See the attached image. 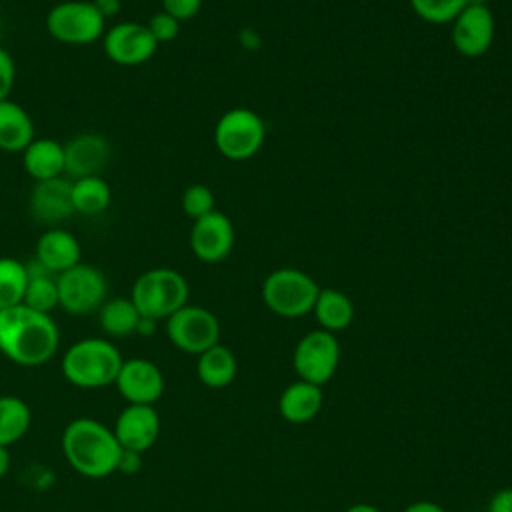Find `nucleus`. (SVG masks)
<instances>
[{"mask_svg": "<svg viewBox=\"0 0 512 512\" xmlns=\"http://www.w3.org/2000/svg\"><path fill=\"white\" fill-rule=\"evenodd\" d=\"M60 344V332L50 314L24 304L0 310V352L20 366L48 362Z\"/></svg>", "mask_w": 512, "mask_h": 512, "instance_id": "nucleus-1", "label": "nucleus"}, {"mask_svg": "<svg viewBox=\"0 0 512 512\" xmlns=\"http://www.w3.org/2000/svg\"><path fill=\"white\" fill-rule=\"evenodd\" d=\"M62 454L72 470L86 478H106L118 472L122 446L112 428L80 416L68 422L62 432Z\"/></svg>", "mask_w": 512, "mask_h": 512, "instance_id": "nucleus-2", "label": "nucleus"}, {"mask_svg": "<svg viewBox=\"0 0 512 512\" xmlns=\"http://www.w3.org/2000/svg\"><path fill=\"white\" fill-rule=\"evenodd\" d=\"M124 358L108 338H82L70 344L62 358L64 378L84 390L106 388L114 384Z\"/></svg>", "mask_w": 512, "mask_h": 512, "instance_id": "nucleus-3", "label": "nucleus"}, {"mask_svg": "<svg viewBox=\"0 0 512 512\" xmlns=\"http://www.w3.org/2000/svg\"><path fill=\"white\" fill-rule=\"evenodd\" d=\"M188 294V282L178 270L150 268L134 280L130 300L140 316L166 320L178 308L188 304Z\"/></svg>", "mask_w": 512, "mask_h": 512, "instance_id": "nucleus-4", "label": "nucleus"}, {"mask_svg": "<svg viewBox=\"0 0 512 512\" xmlns=\"http://www.w3.org/2000/svg\"><path fill=\"white\" fill-rule=\"evenodd\" d=\"M320 286L296 268H278L262 284V300L276 316L300 318L312 312Z\"/></svg>", "mask_w": 512, "mask_h": 512, "instance_id": "nucleus-5", "label": "nucleus"}, {"mask_svg": "<svg viewBox=\"0 0 512 512\" xmlns=\"http://www.w3.org/2000/svg\"><path fill=\"white\" fill-rule=\"evenodd\" d=\"M106 20L92 0H64L46 14L48 34L70 46H86L104 36Z\"/></svg>", "mask_w": 512, "mask_h": 512, "instance_id": "nucleus-6", "label": "nucleus"}, {"mask_svg": "<svg viewBox=\"0 0 512 512\" xmlns=\"http://www.w3.org/2000/svg\"><path fill=\"white\" fill-rule=\"evenodd\" d=\"M264 120L248 108H232L224 112L214 128V144L228 160H248L264 144Z\"/></svg>", "mask_w": 512, "mask_h": 512, "instance_id": "nucleus-7", "label": "nucleus"}, {"mask_svg": "<svg viewBox=\"0 0 512 512\" xmlns=\"http://www.w3.org/2000/svg\"><path fill=\"white\" fill-rule=\"evenodd\" d=\"M58 306L72 316L98 312L108 298V280L96 266L78 262L56 276Z\"/></svg>", "mask_w": 512, "mask_h": 512, "instance_id": "nucleus-8", "label": "nucleus"}, {"mask_svg": "<svg viewBox=\"0 0 512 512\" xmlns=\"http://www.w3.org/2000/svg\"><path fill=\"white\" fill-rule=\"evenodd\" d=\"M340 364V342L328 330H312L304 334L292 354V366L298 380L324 386L332 380Z\"/></svg>", "mask_w": 512, "mask_h": 512, "instance_id": "nucleus-9", "label": "nucleus"}, {"mask_svg": "<svg viewBox=\"0 0 512 512\" xmlns=\"http://www.w3.org/2000/svg\"><path fill=\"white\" fill-rule=\"evenodd\" d=\"M168 340L186 354H202L220 340L218 318L202 306L184 304L166 318Z\"/></svg>", "mask_w": 512, "mask_h": 512, "instance_id": "nucleus-10", "label": "nucleus"}, {"mask_svg": "<svg viewBox=\"0 0 512 512\" xmlns=\"http://www.w3.org/2000/svg\"><path fill=\"white\" fill-rule=\"evenodd\" d=\"M102 48L106 58L118 66H140L156 54L158 42L144 22L128 20L104 32Z\"/></svg>", "mask_w": 512, "mask_h": 512, "instance_id": "nucleus-11", "label": "nucleus"}, {"mask_svg": "<svg viewBox=\"0 0 512 512\" xmlns=\"http://www.w3.org/2000/svg\"><path fill=\"white\" fill-rule=\"evenodd\" d=\"M114 386L126 404L154 406L164 394V374L148 358H128L122 362Z\"/></svg>", "mask_w": 512, "mask_h": 512, "instance_id": "nucleus-12", "label": "nucleus"}, {"mask_svg": "<svg viewBox=\"0 0 512 512\" xmlns=\"http://www.w3.org/2000/svg\"><path fill=\"white\" fill-rule=\"evenodd\" d=\"M122 450L144 454L160 436V416L150 404H126L112 428Z\"/></svg>", "mask_w": 512, "mask_h": 512, "instance_id": "nucleus-13", "label": "nucleus"}, {"mask_svg": "<svg viewBox=\"0 0 512 512\" xmlns=\"http://www.w3.org/2000/svg\"><path fill=\"white\" fill-rule=\"evenodd\" d=\"M494 40V16L486 4H468L452 20V44L466 58L482 56Z\"/></svg>", "mask_w": 512, "mask_h": 512, "instance_id": "nucleus-14", "label": "nucleus"}, {"mask_svg": "<svg viewBox=\"0 0 512 512\" xmlns=\"http://www.w3.org/2000/svg\"><path fill=\"white\" fill-rule=\"evenodd\" d=\"M190 248L202 262L214 264L224 260L234 248V226L230 218L220 210H212L210 214L192 220Z\"/></svg>", "mask_w": 512, "mask_h": 512, "instance_id": "nucleus-15", "label": "nucleus"}, {"mask_svg": "<svg viewBox=\"0 0 512 512\" xmlns=\"http://www.w3.org/2000/svg\"><path fill=\"white\" fill-rule=\"evenodd\" d=\"M28 212L36 222L48 228H56L60 222L68 220L76 214L72 202V180L58 176L34 182L28 196Z\"/></svg>", "mask_w": 512, "mask_h": 512, "instance_id": "nucleus-16", "label": "nucleus"}, {"mask_svg": "<svg viewBox=\"0 0 512 512\" xmlns=\"http://www.w3.org/2000/svg\"><path fill=\"white\" fill-rule=\"evenodd\" d=\"M112 154L110 142L96 132H82L64 144V174L76 178L100 176Z\"/></svg>", "mask_w": 512, "mask_h": 512, "instance_id": "nucleus-17", "label": "nucleus"}, {"mask_svg": "<svg viewBox=\"0 0 512 512\" xmlns=\"http://www.w3.org/2000/svg\"><path fill=\"white\" fill-rule=\"evenodd\" d=\"M34 258L48 268L52 274H60L72 266H76L78 262H82V252H80V242L78 238L56 226V228H48L46 232L40 234V238L36 240V252Z\"/></svg>", "mask_w": 512, "mask_h": 512, "instance_id": "nucleus-18", "label": "nucleus"}, {"mask_svg": "<svg viewBox=\"0 0 512 512\" xmlns=\"http://www.w3.org/2000/svg\"><path fill=\"white\" fill-rule=\"evenodd\" d=\"M322 402H324L322 386L296 380L282 390L278 398V410L286 422L306 424L318 416Z\"/></svg>", "mask_w": 512, "mask_h": 512, "instance_id": "nucleus-19", "label": "nucleus"}, {"mask_svg": "<svg viewBox=\"0 0 512 512\" xmlns=\"http://www.w3.org/2000/svg\"><path fill=\"white\" fill-rule=\"evenodd\" d=\"M24 172L34 180H52L64 174V144L54 138H34L22 150Z\"/></svg>", "mask_w": 512, "mask_h": 512, "instance_id": "nucleus-20", "label": "nucleus"}, {"mask_svg": "<svg viewBox=\"0 0 512 512\" xmlns=\"http://www.w3.org/2000/svg\"><path fill=\"white\" fill-rule=\"evenodd\" d=\"M34 140L30 114L14 100L0 102V150L22 152Z\"/></svg>", "mask_w": 512, "mask_h": 512, "instance_id": "nucleus-21", "label": "nucleus"}, {"mask_svg": "<svg viewBox=\"0 0 512 512\" xmlns=\"http://www.w3.org/2000/svg\"><path fill=\"white\" fill-rule=\"evenodd\" d=\"M236 372H238V362L234 352L220 342L204 350L202 354H198L196 374L206 388L220 390L230 386L232 380L236 378Z\"/></svg>", "mask_w": 512, "mask_h": 512, "instance_id": "nucleus-22", "label": "nucleus"}, {"mask_svg": "<svg viewBox=\"0 0 512 512\" xmlns=\"http://www.w3.org/2000/svg\"><path fill=\"white\" fill-rule=\"evenodd\" d=\"M26 264V290H24V300L22 304L42 312L50 314L54 308H58V284H56V274H52L48 268H44L36 258Z\"/></svg>", "mask_w": 512, "mask_h": 512, "instance_id": "nucleus-23", "label": "nucleus"}, {"mask_svg": "<svg viewBox=\"0 0 512 512\" xmlns=\"http://www.w3.org/2000/svg\"><path fill=\"white\" fill-rule=\"evenodd\" d=\"M98 324L100 330L108 338H126L136 334L140 312L136 310L130 296H114L106 298V302L98 308Z\"/></svg>", "mask_w": 512, "mask_h": 512, "instance_id": "nucleus-24", "label": "nucleus"}, {"mask_svg": "<svg viewBox=\"0 0 512 512\" xmlns=\"http://www.w3.org/2000/svg\"><path fill=\"white\" fill-rule=\"evenodd\" d=\"M312 312H314L320 328L328 330L332 334L348 328L354 320L352 300L336 288H320Z\"/></svg>", "mask_w": 512, "mask_h": 512, "instance_id": "nucleus-25", "label": "nucleus"}, {"mask_svg": "<svg viewBox=\"0 0 512 512\" xmlns=\"http://www.w3.org/2000/svg\"><path fill=\"white\" fill-rule=\"evenodd\" d=\"M32 424V410L26 400L4 394L0 396V446H12L26 436Z\"/></svg>", "mask_w": 512, "mask_h": 512, "instance_id": "nucleus-26", "label": "nucleus"}, {"mask_svg": "<svg viewBox=\"0 0 512 512\" xmlns=\"http://www.w3.org/2000/svg\"><path fill=\"white\" fill-rule=\"evenodd\" d=\"M112 190L102 176H86L72 180V202L76 214L96 216L110 206Z\"/></svg>", "mask_w": 512, "mask_h": 512, "instance_id": "nucleus-27", "label": "nucleus"}, {"mask_svg": "<svg viewBox=\"0 0 512 512\" xmlns=\"http://www.w3.org/2000/svg\"><path fill=\"white\" fill-rule=\"evenodd\" d=\"M26 282H28L26 264L16 258L2 256L0 258V310L22 304Z\"/></svg>", "mask_w": 512, "mask_h": 512, "instance_id": "nucleus-28", "label": "nucleus"}, {"mask_svg": "<svg viewBox=\"0 0 512 512\" xmlns=\"http://www.w3.org/2000/svg\"><path fill=\"white\" fill-rule=\"evenodd\" d=\"M410 4L412 10L430 24L452 22L466 6L464 0H410Z\"/></svg>", "mask_w": 512, "mask_h": 512, "instance_id": "nucleus-29", "label": "nucleus"}, {"mask_svg": "<svg viewBox=\"0 0 512 512\" xmlns=\"http://www.w3.org/2000/svg\"><path fill=\"white\" fill-rule=\"evenodd\" d=\"M182 210L188 218L198 220L214 208V192L204 184H190L182 194Z\"/></svg>", "mask_w": 512, "mask_h": 512, "instance_id": "nucleus-30", "label": "nucleus"}, {"mask_svg": "<svg viewBox=\"0 0 512 512\" xmlns=\"http://www.w3.org/2000/svg\"><path fill=\"white\" fill-rule=\"evenodd\" d=\"M146 26H148L150 34L154 36V40L158 42V46L164 42H172L180 34V22L164 10L152 14L150 20L146 22Z\"/></svg>", "mask_w": 512, "mask_h": 512, "instance_id": "nucleus-31", "label": "nucleus"}, {"mask_svg": "<svg viewBox=\"0 0 512 512\" xmlns=\"http://www.w3.org/2000/svg\"><path fill=\"white\" fill-rule=\"evenodd\" d=\"M16 82V64L8 50L0 46V102L8 100L10 90Z\"/></svg>", "mask_w": 512, "mask_h": 512, "instance_id": "nucleus-32", "label": "nucleus"}, {"mask_svg": "<svg viewBox=\"0 0 512 512\" xmlns=\"http://www.w3.org/2000/svg\"><path fill=\"white\" fill-rule=\"evenodd\" d=\"M160 2H162V10L174 16L178 22L194 18L202 8V0H160Z\"/></svg>", "mask_w": 512, "mask_h": 512, "instance_id": "nucleus-33", "label": "nucleus"}, {"mask_svg": "<svg viewBox=\"0 0 512 512\" xmlns=\"http://www.w3.org/2000/svg\"><path fill=\"white\" fill-rule=\"evenodd\" d=\"M488 512H512V488H500L488 502Z\"/></svg>", "mask_w": 512, "mask_h": 512, "instance_id": "nucleus-34", "label": "nucleus"}, {"mask_svg": "<svg viewBox=\"0 0 512 512\" xmlns=\"http://www.w3.org/2000/svg\"><path fill=\"white\" fill-rule=\"evenodd\" d=\"M140 458L142 454L132 452V450H122L120 462H118V472H134L140 468Z\"/></svg>", "mask_w": 512, "mask_h": 512, "instance_id": "nucleus-35", "label": "nucleus"}, {"mask_svg": "<svg viewBox=\"0 0 512 512\" xmlns=\"http://www.w3.org/2000/svg\"><path fill=\"white\" fill-rule=\"evenodd\" d=\"M92 4L104 16V20L110 16H116L122 8V0H92Z\"/></svg>", "mask_w": 512, "mask_h": 512, "instance_id": "nucleus-36", "label": "nucleus"}, {"mask_svg": "<svg viewBox=\"0 0 512 512\" xmlns=\"http://www.w3.org/2000/svg\"><path fill=\"white\" fill-rule=\"evenodd\" d=\"M402 512H446V508L432 500H416V502L408 504Z\"/></svg>", "mask_w": 512, "mask_h": 512, "instance_id": "nucleus-37", "label": "nucleus"}, {"mask_svg": "<svg viewBox=\"0 0 512 512\" xmlns=\"http://www.w3.org/2000/svg\"><path fill=\"white\" fill-rule=\"evenodd\" d=\"M156 322H158V320H152V318L140 316V322H138L136 334H142V336H150V334H154V330H156Z\"/></svg>", "mask_w": 512, "mask_h": 512, "instance_id": "nucleus-38", "label": "nucleus"}, {"mask_svg": "<svg viewBox=\"0 0 512 512\" xmlns=\"http://www.w3.org/2000/svg\"><path fill=\"white\" fill-rule=\"evenodd\" d=\"M10 462H12V458H10L8 446H0V478H4L8 474Z\"/></svg>", "mask_w": 512, "mask_h": 512, "instance_id": "nucleus-39", "label": "nucleus"}, {"mask_svg": "<svg viewBox=\"0 0 512 512\" xmlns=\"http://www.w3.org/2000/svg\"><path fill=\"white\" fill-rule=\"evenodd\" d=\"M344 512H380L376 506L372 504H366V502H360V504H352L350 508H346Z\"/></svg>", "mask_w": 512, "mask_h": 512, "instance_id": "nucleus-40", "label": "nucleus"}, {"mask_svg": "<svg viewBox=\"0 0 512 512\" xmlns=\"http://www.w3.org/2000/svg\"><path fill=\"white\" fill-rule=\"evenodd\" d=\"M466 2V6L468 4H486V0H464Z\"/></svg>", "mask_w": 512, "mask_h": 512, "instance_id": "nucleus-41", "label": "nucleus"}]
</instances>
